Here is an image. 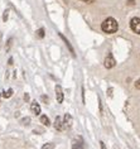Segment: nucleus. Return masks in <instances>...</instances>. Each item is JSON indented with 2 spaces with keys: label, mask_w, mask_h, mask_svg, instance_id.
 Returning <instances> with one entry per match:
<instances>
[{
  "label": "nucleus",
  "mask_w": 140,
  "mask_h": 149,
  "mask_svg": "<svg viewBox=\"0 0 140 149\" xmlns=\"http://www.w3.org/2000/svg\"><path fill=\"white\" fill-rule=\"evenodd\" d=\"M101 29L105 33H107V34H112V33H115L119 29V24H117V22L114 18H107L101 24Z\"/></svg>",
  "instance_id": "f257e3e1"
},
{
  "label": "nucleus",
  "mask_w": 140,
  "mask_h": 149,
  "mask_svg": "<svg viewBox=\"0 0 140 149\" xmlns=\"http://www.w3.org/2000/svg\"><path fill=\"white\" fill-rule=\"evenodd\" d=\"M130 28L132 29V32L136 34H140V18L135 17L130 20Z\"/></svg>",
  "instance_id": "f03ea898"
},
{
  "label": "nucleus",
  "mask_w": 140,
  "mask_h": 149,
  "mask_svg": "<svg viewBox=\"0 0 140 149\" xmlns=\"http://www.w3.org/2000/svg\"><path fill=\"white\" fill-rule=\"evenodd\" d=\"M104 65H105L106 68H112V67L116 65V62H115V59H114V57H112V54H111V53H109V54H107V57L105 58Z\"/></svg>",
  "instance_id": "7ed1b4c3"
},
{
  "label": "nucleus",
  "mask_w": 140,
  "mask_h": 149,
  "mask_svg": "<svg viewBox=\"0 0 140 149\" xmlns=\"http://www.w3.org/2000/svg\"><path fill=\"white\" fill-rule=\"evenodd\" d=\"M56 99L58 104L63 102V91H62V87L60 85H56Z\"/></svg>",
  "instance_id": "20e7f679"
},
{
  "label": "nucleus",
  "mask_w": 140,
  "mask_h": 149,
  "mask_svg": "<svg viewBox=\"0 0 140 149\" xmlns=\"http://www.w3.org/2000/svg\"><path fill=\"white\" fill-rule=\"evenodd\" d=\"M63 125L64 129H69L72 126V116L69 114H66L63 116Z\"/></svg>",
  "instance_id": "39448f33"
},
{
  "label": "nucleus",
  "mask_w": 140,
  "mask_h": 149,
  "mask_svg": "<svg viewBox=\"0 0 140 149\" xmlns=\"http://www.w3.org/2000/svg\"><path fill=\"white\" fill-rule=\"evenodd\" d=\"M54 128L58 132H62L64 129V125H63V121H62V118L61 116H57L56 118V121H54Z\"/></svg>",
  "instance_id": "423d86ee"
},
{
  "label": "nucleus",
  "mask_w": 140,
  "mask_h": 149,
  "mask_svg": "<svg viewBox=\"0 0 140 149\" xmlns=\"http://www.w3.org/2000/svg\"><path fill=\"white\" fill-rule=\"evenodd\" d=\"M30 109H32V113L34 114V115H39L40 114V106H39V104H37V101H33L32 102Z\"/></svg>",
  "instance_id": "0eeeda50"
},
{
  "label": "nucleus",
  "mask_w": 140,
  "mask_h": 149,
  "mask_svg": "<svg viewBox=\"0 0 140 149\" xmlns=\"http://www.w3.org/2000/svg\"><path fill=\"white\" fill-rule=\"evenodd\" d=\"M60 37H61V38H62V39H63V42H64V44H66V46H67V47H68V49H69V52H71V53H72L73 56H75V51H73V48L71 47V44H69V42H68V39H66L63 34H60Z\"/></svg>",
  "instance_id": "6e6552de"
},
{
  "label": "nucleus",
  "mask_w": 140,
  "mask_h": 149,
  "mask_svg": "<svg viewBox=\"0 0 140 149\" xmlns=\"http://www.w3.org/2000/svg\"><path fill=\"white\" fill-rule=\"evenodd\" d=\"M72 149H83V141L82 140H78V141H75L72 145Z\"/></svg>",
  "instance_id": "1a4fd4ad"
},
{
  "label": "nucleus",
  "mask_w": 140,
  "mask_h": 149,
  "mask_svg": "<svg viewBox=\"0 0 140 149\" xmlns=\"http://www.w3.org/2000/svg\"><path fill=\"white\" fill-rule=\"evenodd\" d=\"M40 123H42L43 125H46V126H49L51 125V121H49V119L46 116V115H43V116H40Z\"/></svg>",
  "instance_id": "9d476101"
},
{
  "label": "nucleus",
  "mask_w": 140,
  "mask_h": 149,
  "mask_svg": "<svg viewBox=\"0 0 140 149\" xmlns=\"http://www.w3.org/2000/svg\"><path fill=\"white\" fill-rule=\"evenodd\" d=\"M12 95H13V90H12V88H9L6 92H1V96H3V97H5V99H9Z\"/></svg>",
  "instance_id": "9b49d317"
},
{
  "label": "nucleus",
  "mask_w": 140,
  "mask_h": 149,
  "mask_svg": "<svg viewBox=\"0 0 140 149\" xmlns=\"http://www.w3.org/2000/svg\"><path fill=\"white\" fill-rule=\"evenodd\" d=\"M35 33H37V37H38V38H44V29L43 28H39Z\"/></svg>",
  "instance_id": "f8f14e48"
},
{
  "label": "nucleus",
  "mask_w": 140,
  "mask_h": 149,
  "mask_svg": "<svg viewBox=\"0 0 140 149\" xmlns=\"http://www.w3.org/2000/svg\"><path fill=\"white\" fill-rule=\"evenodd\" d=\"M29 123H30V118H24V119H21V121H20V124H23V125H29Z\"/></svg>",
  "instance_id": "ddd939ff"
},
{
  "label": "nucleus",
  "mask_w": 140,
  "mask_h": 149,
  "mask_svg": "<svg viewBox=\"0 0 140 149\" xmlns=\"http://www.w3.org/2000/svg\"><path fill=\"white\" fill-rule=\"evenodd\" d=\"M42 149H54V144L52 143H47V144H44L43 145V148Z\"/></svg>",
  "instance_id": "4468645a"
},
{
  "label": "nucleus",
  "mask_w": 140,
  "mask_h": 149,
  "mask_svg": "<svg viewBox=\"0 0 140 149\" xmlns=\"http://www.w3.org/2000/svg\"><path fill=\"white\" fill-rule=\"evenodd\" d=\"M12 43H13V38H9L8 43H6V47H5L6 52H9V51H10V47H12Z\"/></svg>",
  "instance_id": "2eb2a0df"
},
{
  "label": "nucleus",
  "mask_w": 140,
  "mask_h": 149,
  "mask_svg": "<svg viewBox=\"0 0 140 149\" xmlns=\"http://www.w3.org/2000/svg\"><path fill=\"white\" fill-rule=\"evenodd\" d=\"M9 12H8V10H5V12H4V14H3V20H4V22H6V20H8V17H9V14H8Z\"/></svg>",
  "instance_id": "dca6fc26"
},
{
  "label": "nucleus",
  "mask_w": 140,
  "mask_h": 149,
  "mask_svg": "<svg viewBox=\"0 0 140 149\" xmlns=\"http://www.w3.org/2000/svg\"><path fill=\"white\" fill-rule=\"evenodd\" d=\"M135 87L138 88V90H140V79H139V80L135 82Z\"/></svg>",
  "instance_id": "f3484780"
},
{
  "label": "nucleus",
  "mask_w": 140,
  "mask_h": 149,
  "mask_svg": "<svg viewBox=\"0 0 140 149\" xmlns=\"http://www.w3.org/2000/svg\"><path fill=\"white\" fill-rule=\"evenodd\" d=\"M81 1L87 3V4H92V3H95V0H81Z\"/></svg>",
  "instance_id": "a211bd4d"
},
{
  "label": "nucleus",
  "mask_w": 140,
  "mask_h": 149,
  "mask_svg": "<svg viewBox=\"0 0 140 149\" xmlns=\"http://www.w3.org/2000/svg\"><path fill=\"white\" fill-rule=\"evenodd\" d=\"M42 100H43V101H44V102H48V96L43 95V96H42Z\"/></svg>",
  "instance_id": "6ab92c4d"
},
{
  "label": "nucleus",
  "mask_w": 140,
  "mask_h": 149,
  "mask_svg": "<svg viewBox=\"0 0 140 149\" xmlns=\"http://www.w3.org/2000/svg\"><path fill=\"white\" fill-rule=\"evenodd\" d=\"M24 100H25V101H29V95H28V94L24 95Z\"/></svg>",
  "instance_id": "aec40b11"
},
{
  "label": "nucleus",
  "mask_w": 140,
  "mask_h": 149,
  "mask_svg": "<svg viewBox=\"0 0 140 149\" xmlns=\"http://www.w3.org/2000/svg\"><path fill=\"white\" fill-rule=\"evenodd\" d=\"M101 149H106V145H105V143H104V141H101Z\"/></svg>",
  "instance_id": "412c9836"
},
{
  "label": "nucleus",
  "mask_w": 140,
  "mask_h": 149,
  "mask_svg": "<svg viewBox=\"0 0 140 149\" xmlns=\"http://www.w3.org/2000/svg\"><path fill=\"white\" fill-rule=\"evenodd\" d=\"M9 65H13V58H9Z\"/></svg>",
  "instance_id": "4be33fe9"
}]
</instances>
